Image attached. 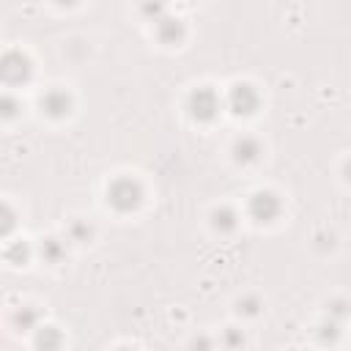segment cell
<instances>
[{
  "instance_id": "obj_2",
  "label": "cell",
  "mask_w": 351,
  "mask_h": 351,
  "mask_svg": "<svg viewBox=\"0 0 351 351\" xmlns=\"http://www.w3.org/2000/svg\"><path fill=\"white\" fill-rule=\"evenodd\" d=\"M186 110H189L192 121H197V123H211V121H217L219 112H222V99H219V93H217L214 88L200 85V88H195V90L189 93Z\"/></svg>"
},
{
  "instance_id": "obj_21",
  "label": "cell",
  "mask_w": 351,
  "mask_h": 351,
  "mask_svg": "<svg viewBox=\"0 0 351 351\" xmlns=\"http://www.w3.org/2000/svg\"><path fill=\"white\" fill-rule=\"evenodd\" d=\"M55 3H58V5H77L80 0H55Z\"/></svg>"
},
{
  "instance_id": "obj_18",
  "label": "cell",
  "mask_w": 351,
  "mask_h": 351,
  "mask_svg": "<svg viewBox=\"0 0 351 351\" xmlns=\"http://www.w3.org/2000/svg\"><path fill=\"white\" fill-rule=\"evenodd\" d=\"M258 310H261V302L255 296H247V299L239 302V313L241 315H258Z\"/></svg>"
},
{
  "instance_id": "obj_17",
  "label": "cell",
  "mask_w": 351,
  "mask_h": 351,
  "mask_svg": "<svg viewBox=\"0 0 351 351\" xmlns=\"http://www.w3.org/2000/svg\"><path fill=\"white\" fill-rule=\"evenodd\" d=\"M36 346H44V348H49V346H60V335H58V329H55V326H38Z\"/></svg>"
},
{
  "instance_id": "obj_13",
  "label": "cell",
  "mask_w": 351,
  "mask_h": 351,
  "mask_svg": "<svg viewBox=\"0 0 351 351\" xmlns=\"http://www.w3.org/2000/svg\"><path fill=\"white\" fill-rule=\"evenodd\" d=\"M38 310L36 307H19L16 313H14V324L19 326V329H38Z\"/></svg>"
},
{
  "instance_id": "obj_12",
  "label": "cell",
  "mask_w": 351,
  "mask_h": 351,
  "mask_svg": "<svg viewBox=\"0 0 351 351\" xmlns=\"http://www.w3.org/2000/svg\"><path fill=\"white\" fill-rule=\"evenodd\" d=\"M5 258H8V263H14V266H22V263L30 258V247H27L25 241L14 239V241H8V247H5Z\"/></svg>"
},
{
  "instance_id": "obj_9",
  "label": "cell",
  "mask_w": 351,
  "mask_h": 351,
  "mask_svg": "<svg viewBox=\"0 0 351 351\" xmlns=\"http://www.w3.org/2000/svg\"><path fill=\"white\" fill-rule=\"evenodd\" d=\"M211 225H214V230H219V233H233L236 225H239V214H236L233 208L222 206V208H217V211L211 214Z\"/></svg>"
},
{
  "instance_id": "obj_16",
  "label": "cell",
  "mask_w": 351,
  "mask_h": 351,
  "mask_svg": "<svg viewBox=\"0 0 351 351\" xmlns=\"http://www.w3.org/2000/svg\"><path fill=\"white\" fill-rule=\"evenodd\" d=\"M90 236H93V228H90L88 222L77 219V222H71V225H69V239H71V241L85 244V241H90Z\"/></svg>"
},
{
  "instance_id": "obj_6",
  "label": "cell",
  "mask_w": 351,
  "mask_h": 351,
  "mask_svg": "<svg viewBox=\"0 0 351 351\" xmlns=\"http://www.w3.org/2000/svg\"><path fill=\"white\" fill-rule=\"evenodd\" d=\"M41 110L49 115V118H66L69 112H71V107H74V99H71V93L69 90H63V88H49L44 96H41Z\"/></svg>"
},
{
  "instance_id": "obj_10",
  "label": "cell",
  "mask_w": 351,
  "mask_h": 351,
  "mask_svg": "<svg viewBox=\"0 0 351 351\" xmlns=\"http://www.w3.org/2000/svg\"><path fill=\"white\" fill-rule=\"evenodd\" d=\"M38 255H41L47 263H60V261L66 258V244H63L60 239H41Z\"/></svg>"
},
{
  "instance_id": "obj_7",
  "label": "cell",
  "mask_w": 351,
  "mask_h": 351,
  "mask_svg": "<svg viewBox=\"0 0 351 351\" xmlns=\"http://www.w3.org/2000/svg\"><path fill=\"white\" fill-rule=\"evenodd\" d=\"M154 27H156V38H159L162 44H167V47L181 44V41H184V36H186L184 22H181V19H176V16H170V14H165L162 19H156V22H154Z\"/></svg>"
},
{
  "instance_id": "obj_20",
  "label": "cell",
  "mask_w": 351,
  "mask_h": 351,
  "mask_svg": "<svg viewBox=\"0 0 351 351\" xmlns=\"http://www.w3.org/2000/svg\"><path fill=\"white\" fill-rule=\"evenodd\" d=\"M332 307H335V315L343 321V318H346V302H335Z\"/></svg>"
},
{
  "instance_id": "obj_8",
  "label": "cell",
  "mask_w": 351,
  "mask_h": 351,
  "mask_svg": "<svg viewBox=\"0 0 351 351\" xmlns=\"http://www.w3.org/2000/svg\"><path fill=\"white\" fill-rule=\"evenodd\" d=\"M261 154H263L261 143H258L255 137H250V134H244V137H239V140L233 143V159H236L239 165H252V162L261 159Z\"/></svg>"
},
{
  "instance_id": "obj_4",
  "label": "cell",
  "mask_w": 351,
  "mask_h": 351,
  "mask_svg": "<svg viewBox=\"0 0 351 351\" xmlns=\"http://www.w3.org/2000/svg\"><path fill=\"white\" fill-rule=\"evenodd\" d=\"M222 107L230 110L233 115H252L261 107V93L250 82H236V85H230Z\"/></svg>"
},
{
  "instance_id": "obj_14",
  "label": "cell",
  "mask_w": 351,
  "mask_h": 351,
  "mask_svg": "<svg viewBox=\"0 0 351 351\" xmlns=\"http://www.w3.org/2000/svg\"><path fill=\"white\" fill-rule=\"evenodd\" d=\"M140 14L148 19V22H156L167 14V3L165 0H143L140 3Z\"/></svg>"
},
{
  "instance_id": "obj_19",
  "label": "cell",
  "mask_w": 351,
  "mask_h": 351,
  "mask_svg": "<svg viewBox=\"0 0 351 351\" xmlns=\"http://www.w3.org/2000/svg\"><path fill=\"white\" fill-rule=\"evenodd\" d=\"M241 343H244V337L236 335V329H225V346H241Z\"/></svg>"
},
{
  "instance_id": "obj_5",
  "label": "cell",
  "mask_w": 351,
  "mask_h": 351,
  "mask_svg": "<svg viewBox=\"0 0 351 351\" xmlns=\"http://www.w3.org/2000/svg\"><path fill=\"white\" fill-rule=\"evenodd\" d=\"M247 211H250V217H252L258 225H269V222H274V219L282 214V200H280L277 192L261 189V192H255V195L250 197Z\"/></svg>"
},
{
  "instance_id": "obj_15",
  "label": "cell",
  "mask_w": 351,
  "mask_h": 351,
  "mask_svg": "<svg viewBox=\"0 0 351 351\" xmlns=\"http://www.w3.org/2000/svg\"><path fill=\"white\" fill-rule=\"evenodd\" d=\"M19 110H22V104H19V99H16L14 93H0V118H3V121L16 118Z\"/></svg>"
},
{
  "instance_id": "obj_3",
  "label": "cell",
  "mask_w": 351,
  "mask_h": 351,
  "mask_svg": "<svg viewBox=\"0 0 351 351\" xmlns=\"http://www.w3.org/2000/svg\"><path fill=\"white\" fill-rule=\"evenodd\" d=\"M30 77H33V60L25 52L8 49L0 55V82L3 85L16 88V85L30 82Z\"/></svg>"
},
{
  "instance_id": "obj_11",
  "label": "cell",
  "mask_w": 351,
  "mask_h": 351,
  "mask_svg": "<svg viewBox=\"0 0 351 351\" xmlns=\"http://www.w3.org/2000/svg\"><path fill=\"white\" fill-rule=\"evenodd\" d=\"M16 222H19V219H16V211H14L8 203L0 200V241L8 239V236L16 230Z\"/></svg>"
},
{
  "instance_id": "obj_1",
  "label": "cell",
  "mask_w": 351,
  "mask_h": 351,
  "mask_svg": "<svg viewBox=\"0 0 351 351\" xmlns=\"http://www.w3.org/2000/svg\"><path fill=\"white\" fill-rule=\"evenodd\" d=\"M107 203H110L118 214L137 211L140 203H143V186H140V181H134V178H129V176L115 178V181L107 186Z\"/></svg>"
}]
</instances>
